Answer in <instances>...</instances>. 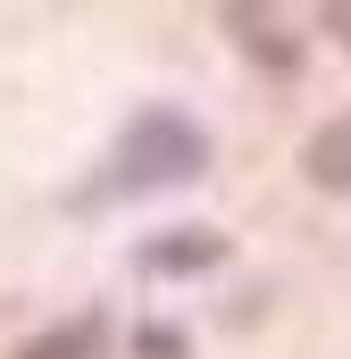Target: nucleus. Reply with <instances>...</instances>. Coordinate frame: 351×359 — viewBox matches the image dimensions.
<instances>
[{
    "label": "nucleus",
    "mask_w": 351,
    "mask_h": 359,
    "mask_svg": "<svg viewBox=\"0 0 351 359\" xmlns=\"http://www.w3.org/2000/svg\"><path fill=\"white\" fill-rule=\"evenodd\" d=\"M218 159L209 126L176 100H151L126 117V134L109 142V159L76 184V209H126V201H151V192H176V184H201Z\"/></svg>",
    "instance_id": "1"
},
{
    "label": "nucleus",
    "mask_w": 351,
    "mask_h": 359,
    "mask_svg": "<svg viewBox=\"0 0 351 359\" xmlns=\"http://www.w3.org/2000/svg\"><path fill=\"white\" fill-rule=\"evenodd\" d=\"M134 351H143V359H184V334H176V326H143V334H134Z\"/></svg>",
    "instance_id": "4"
},
{
    "label": "nucleus",
    "mask_w": 351,
    "mask_h": 359,
    "mask_svg": "<svg viewBox=\"0 0 351 359\" xmlns=\"http://www.w3.org/2000/svg\"><path fill=\"white\" fill-rule=\"evenodd\" d=\"M226 259V243L209 234V226H176V234H151L143 251H134V268L143 276H201Z\"/></svg>",
    "instance_id": "2"
},
{
    "label": "nucleus",
    "mask_w": 351,
    "mask_h": 359,
    "mask_svg": "<svg viewBox=\"0 0 351 359\" xmlns=\"http://www.w3.org/2000/svg\"><path fill=\"white\" fill-rule=\"evenodd\" d=\"M301 176L318 184V192H351V109L335 126H318L310 134V151H301Z\"/></svg>",
    "instance_id": "3"
}]
</instances>
